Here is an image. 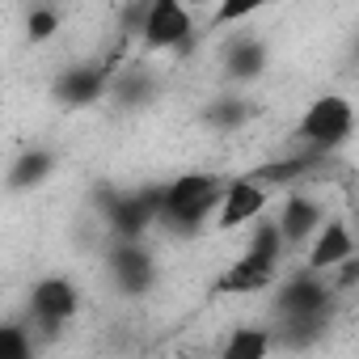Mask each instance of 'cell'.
Segmentation results:
<instances>
[{
	"label": "cell",
	"instance_id": "cell-5",
	"mask_svg": "<svg viewBox=\"0 0 359 359\" xmlns=\"http://www.w3.org/2000/svg\"><path fill=\"white\" fill-rule=\"evenodd\" d=\"M195 34V13L187 0H148L140 18V43L144 51H177Z\"/></svg>",
	"mask_w": 359,
	"mask_h": 359
},
{
	"label": "cell",
	"instance_id": "cell-8",
	"mask_svg": "<svg viewBox=\"0 0 359 359\" xmlns=\"http://www.w3.org/2000/svg\"><path fill=\"white\" fill-rule=\"evenodd\" d=\"M106 271L118 283V292H127V296H144L156 283V258L144 250V241L114 237V250L106 258Z\"/></svg>",
	"mask_w": 359,
	"mask_h": 359
},
{
	"label": "cell",
	"instance_id": "cell-13",
	"mask_svg": "<svg viewBox=\"0 0 359 359\" xmlns=\"http://www.w3.org/2000/svg\"><path fill=\"white\" fill-rule=\"evenodd\" d=\"M321 161H325V152L304 148V152H296V156H287V161H271V165H262V169H258V177H262L271 191H275V187H287V191H292L300 177H304V173H313Z\"/></svg>",
	"mask_w": 359,
	"mask_h": 359
},
{
	"label": "cell",
	"instance_id": "cell-7",
	"mask_svg": "<svg viewBox=\"0 0 359 359\" xmlns=\"http://www.w3.org/2000/svg\"><path fill=\"white\" fill-rule=\"evenodd\" d=\"M271 203V187L262 182L258 173H245V177H229L224 182V195H220V208H216V229L233 233V229H245L254 224Z\"/></svg>",
	"mask_w": 359,
	"mask_h": 359
},
{
	"label": "cell",
	"instance_id": "cell-6",
	"mask_svg": "<svg viewBox=\"0 0 359 359\" xmlns=\"http://www.w3.org/2000/svg\"><path fill=\"white\" fill-rule=\"evenodd\" d=\"M26 309H30V317H34L47 334H55L60 325H68V321L81 313V287H76L68 275H43V279L30 287Z\"/></svg>",
	"mask_w": 359,
	"mask_h": 359
},
{
	"label": "cell",
	"instance_id": "cell-9",
	"mask_svg": "<svg viewBox=\"0 0 359 359\" xmlns=\"http://www.w3.org/2000/svg\"><path fill=\"white\" fill-rule=\"evenodd\" d=\"M106 224L114 237L140 241L152 224H161V191H135V195H114L106 208Z\"/></svg>",
	"mask_w": 359,
	"mask_h": 359
},
{
	"label": "cell",
	"instance_id": "cell-14",
	"mask_svg": "<svg viewBox=\"0 0 359 359\" xmlns=\"http://www.w3.org/2000/svg\"><path fill=\"white\" fill-rule=\"evenodd\" d=\"M51 169H55V156L47 148H30V152L13 156V165H9V191H34V187H43L47 177H51Z\"/></svg>",
	"mask_w": 359,
	"mask_h": 359
},
{
	"label": "cell",
	"instance_id": "cell-18",
	"mask_svg": "<svg viewBox=\"0 0 359 359\" xmlns=\"http://www.w3.org/2000/svg\"><path fill=\"white\" fill-rule=\"evenodd\" d=\"M0 355L5 359H30L34 355V338L26 334V325H0Z\"/></svg>",
	"mask_w": 359,
	"mask_h": 359
},
{
	"label": "cell",
	"instance_id": "cell-3",
	"mask_svg": "<svg viewBox=\"0 0 359 359\" xmlns=\"http://www.w3.org/2000/svg\"><path fill=\"white\" fill-rule=\"evenodd\" d=\"M355 123H359V114H355V102L346 93H317L296 123V140L304 148L334 152L355 135Z\"/></svg>",
	"mask_w": 359,
	"mask_h": 359
},
{
	"label": "cell",
	"instance_id": "cell-19",
	"mask_svg": "<svg viewBox=\"0 0 359 359\" xmlns=\"http://www.w3.org/2000/svg\"><path fill=\"white\" fill-rule=\"evenodd\" d=\"M262 5H266V0H220L216 13H212V26H237L245 18H254Z\"/></svg>",
	"mask_w": 359,
	"mask_h": 359
},
{
	"label": "cell",
	"instance_id": "cell-4",
	"mask_svg": "<svg viewBox=\"0 0 359 359\" xmlns=\"http://www.w3.org/2000/svg\"><path fill=\"white\" fill-rule=\"evenodd\" d=\"M334 283H325L321 279V271H300V275H292L279 292H275V309H279V317L292 325V330H304V334H313V330H321L325 325V317H330V304H334Z\"/></svg>",
	"mask_w": 359,
	"mask_h": 359
},
{
	"label": "cell",
	"instance_id": "cell-15",
	"mask_svg": "<svg viewBox=\"0 0 359 359\" xmlns=\"http://www.w3.org/2000/svg\"><path fill=\"white\" fill-rule=\"evenodd\" d=\"M262 68H266V47L258 43V39H237L233 47H229V60H224V72H229V81H254V76H262Z\"/></svg>",
	"mask_w": 359,
	"mask_h": 359
},
{
	"label": "cell",
	"instance_id": "cell-20",
	"mask_svg": "<svg viewBox=\"0 0 359 359\" xmlns=\"http://www.w3.org/2000/svg\"><path fill=\"white\" fill-rule=\"evenodd\" d=\"M208 118H212L216 127H233V123H241V118H245V106H241L237 97H229V102H220Z\"/></svg>",
	"mask_w": 359,
	"mask_h": 359
},
{
	"label": "cell",
	"instance_id": "cell-1",
	"mask_svg": "<svg viewBox=\"0 0 359 359\" xmlns=\"http://www.w3.org/2000/svg\"><path fill=\"white\" fill-rule=\"evenodd\" d=\"M283 250H287V241H283L279 220H262L258 216L245 254L229 262V271L216 279V292H224V296H254V292L275 287L279 283V258H283Z\"/></svg>",
	"mask_w": 359,
	"mask_h": 359
},
{
	"label": "cell",
	"instance_id": "cell-10",
	"mask_svg": "<svg viewBox=\"0 0 359 359\" xmlns=\"http://www.w3.org/2000/svg\"><path fill=\"white\" fill-rule=\"evenodd\" d=\"M346 258H355V233H351V224L346 220H338V216H325L321 220V229L313 233V241H309V271H338Z\"/></svg>",
	"mask_w": 359,
	"mask_h": 359
},
{
	"label": "cell",
	"instance_id": "cell-2",
	"mask_svg": "<svg viewBox=\"0 0 359 359\" xmlns=\"http://www.w3.org/2000/svg\"><path fill=\"white\" fill-rule=\"evenodd\" d=\"M224 195V177L216 173H177L169 187H161V229L173 237H195L208 216H216Z\"/></svg>",
	"mask_w": 359,
	"mask_h": 359
},
{
	"label": "cell",
	"instance_id": "cell-12",
	"mask_svg": "<svg viewBox=\"0 0 359 359\" xmlns=\"http://www.w3.org/2000/svg\"><path fill=\"white\" fill-rule=\"evenodd\" d=\"M102 93H110V76H106V68H97V64H72L60 81H55V97L64 102V106H93Z\"/></svg>",
	"mask_w": 359,
	"mask_h": 359
},
{
	"label": "cell",
	"instance_id": "cell-11",
	"mask_svg": "<svg viewBox=\"0 0 359 359\" xmlns=\"http://www.w3.org/2000/svg\"><path fill=\"white\" fill-rule=\"evenodd\" d=\"M279 229H283V241H287V250H296V245H309L313 241V233L321 229V220H325V212H321V203L313 199V195H304V191H292L287 199H283V208H279Z\"/></svg>",
	"mask_w": 359,
	"mask_h": 359
},
{
	"label": "cell",
	"instance_id": "cell-17",
	"mask_svg": "<svg viewBox=\"0 0 359 359\" xmlns=\"http://www.w3.org/2000/svg\"><path fill=\"white\" fill-rule=\"evenodd\" d=\"M60 34V13L51 9V5H34L30 13H26V39L30 43H47V39H55Z\"/></svg>",
	"mask_w": 359,
	"mask_h": 359
},
{
	"label": "cell",
	"instance_id": "cell-16",
	"mask_svg": "<svg viewBox=\"0 0 359 359\" xmlns=\"http://www.w3.org/2000/svg\"><path fill=\"white\" fill-rule=\"evenodd\" d=\"M275 346V334L262 325H237L224 342V359H262Z\"/></svg>",
	"mask_w": 359,
	"mask_h": 359
}]
</instances>
